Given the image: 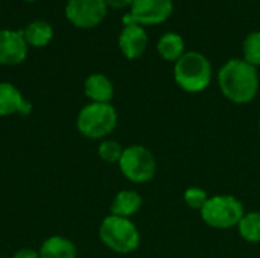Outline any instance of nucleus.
I'll use <instances>...</instances> for the list:
<instances>
[{"label":"nucleus","instance_id":"nucleus-7","mask_svg":"<svg viewBox=\"0 0 260 258\" xmlns=\"http://www.w3.org/2000/svg\"><path fill=\"white\" fill-rule=\"evenodd\" d=\"M108 12L105 0H67L64 15L78 29H93L99 26Z\"/></svg>","mask_w":260,"mask_h":258},{"label":"nucleus","instance_id":"nucleus-11","mask_svg":"<svg viewBox=\"0 0 260 258\" xmlns=\"http://www.w3.org/2000/svg\"><path fill=\"white\" fill-rule=\"evenodd\" d=\"M32 111V103L11 82H0V117L27 116Z\"/></svg>","mask_w":260,"mask_h":258},{"label":"nucleus","instance_id":"nucleus-14","mask_svg":"<svg viewBox=\"0 0 260 258\" xmlns=\"http://www.w3.org/2000/svg\"><path fill=\"white\" fill-rule=\"evenodd\" d=\"M38 254L40 258H76L78 249L70 239L64 236H50L41 243Z\"/></svg>","mask_w":260,"mask_h":258},{"label":"nucleus","instance_id":"nucleus-19","mask_svg":"<svg viewBox=\"0 0 260 258\" xmlns=\"http://www.w3.org/2000/svg\"><path fill=\"white\" fill-rule=\"evenodd\" d=\"M123 149L125 148L119 141L111 140V138H105V140H101V143L98 146V155L105 163L117 164L122 154H123Z\"/></svg>","mask_w":260,"mask_h":258},{"label":"nucleus","instance_id":"nucleus-13","mask_svg":"<svg viewBox=\"0 0 260 258\" xmlns=\"http://www.w3.org/2000/svg\"><path fill=\"white\" fill-rule=\"evenodd\" d=\"M142 204H143V199L139 192H136L133 189H125V190H120L114 196V199L111 202L110 214L131 219L134 214H137L140 211Z\"/></svg>","mask_w":260,"mask_h":258},{"label":"nucleus","instance_id":"nucleus-5","mask_svg":"<svg viewBox=\"0 0 260 258\" xmlns=\"http://www.w3.org/2000/svg\"><path fill=\"white\" fill-rule=\"evenodd\" d=\"M200 214L206 225L215 230H230L238 227L245 214V208L236 196L215 195L209 198Z\"/></svg>","mask_w":260,"mask_h":258},{"label":"nucleus","instance_id":"nucleus-23","mask_svg":"<svg viewBox=\"0 0 260 258\" xmlns=\"http://www.w3.org/2000/svg\"><path fill=\"white\" fill-rule=\"evenodd\" d=\"M24 2H27V3H34V2H37V0H24Z\"/></svg>","mask_w":260,"mask_h":258},{"label":"nucleus","instance_id":"nucleus-22","mask_svg":"<svg viewBox=\"0 0 260 258\" xmlns=\"http://www.w3.org/2000/svg\"><path fill=\"white\" fill-rule=\"evenodd\" d=\"M11 258H40L38 251L30 249V248H23L20 251H17Z\"/></svg>","mask_w":260,"mask_h":258},{"label":"nucleus","instance_id":"nucleus-9","mask_svg":"<svg viewBox=\"0 0 260 258\" xmlns=\"http://www.w3.org/2000/svg\"><path fill=\"white\" fill-rule=\"evenodd\" d=\"M29 46L23 36V30L0 29V65H20L27 56Z\"/></svg>","mask_w":260,"mask_h":258},{"label":"nucleus","instance_id":"nucleus-18","mask_svg":"<svg viewBox=\"0 0 260 258\" xmlns=\"http://www.w3.org/2000/svg\"><path fill=\"white\" fill-rule=\"evenodd\" d=\"M242 55L244 61L254 65L256 68L260 65V30L250 32L242 43Z\"/></svg>","mask_w":260,"mask_h":258},{"label":"nucleus","instance_id":"nucleus-16","mask_svg":"<svg viewBox=\"0 0 260 258\" xmlns=\"http://www.w3.org/2000/svg\"><path fill=\"white\" fill-rule=\"evenodd\" d=\"M23 36L29 47L43 49L53 38V27L44 20H34L23 29Z\"/></svg>","mask_w":260,"mask_h":258},{"label":"nucleus","instance_id":"nucleus-24","mask_svg":"<svg viewBox=\"0 0 260 258\" xmlns=\"http://www.w3.org/2000/svg\"><path fill=\"white\" fill-rule=\"evenodd\" d=\"M259 131H260V120H259Z\"/></svg>","mask_w":260,"mask_h":258},{"label":"nucleus","instance_id":"nucleus-8","mask_svg":"<svg viewBox=\"0 0 260 258\" xmlns=\"http://www.w3.org/2000/svg\"><path fill=\"white\" fill-rule=\"evenodd\" d=\"M174 12L172 0H134L129 15L136 24L157 26L165 23Z\"/></svg>","mask_w":260,"mask_h":258},{"label":"nucleus","instance_id":"nucleus-17","mask_svg":"<svg viewBox=\"0 0 260 258\" xmlns=\"http://www.w3.org/2000/svg\"><path fill=\"white\" fill-rule=\"evenodd\" d=\"M239 236L248 243H260V211H248L238 224Z\"/></svg>","mask_w":260,"mask_h":258},{"label":"nucleus","instance_id":"nucleus-25","mask_svg":"<svg viewBox=\"0 0 260 258\" xmlns=\"http://www.w3.org/2000/svg\"><path fill=\"white\" fill-rule=\"evenodd\" d=\"M0 258H5V257H0Z\"/></svg>","mask_w":260,"mask_h":258},{"label":"nucleus","instance_id":"nucleus-4","mask_svg":"<svg viewBox=\"0 0 260 258\" xmlns=\"http://www.w3.org/2000/svg\"><path fill=\"white\" fill-rule=\"evenodd\" d=\"M99 239L116 254H131L140 245V233L131 219L108 214L99 225Z\"/></svg>","mask_w":260,"mask_h":258},{"label":"nucleus","instance_id":"nucleus-15","mask_svg":"<svg viewBox=\"0 0 260 258\" xmlns=\"http://www.w3.org/2000/svg\"><path fill=\"white\" fill-rule=\"evenodd\" d=\"M158 55L168 62H177L186 53V43L177 32H166L157 41Z\"/></svg>","mask_w":260,"mask_h":258},{"label":"nucleus","instance_id":"nucleus-21","mask_svg":"<svg viewBox=\"0 0 260 258\" xmlns=\"http://www.w3.org/2000/svg\"><path fill=\"white\" fill-rule=\"evenodd\" d=\"M134 0H105L108 8L113 9H125V8H131Z\"/></svg>","mask_w":260,"mask_h":258},{"label":"nucleus","instance_id":"nucleus-2","mask_svg":"<svg viewBox=\"0 0 260 258\" xmlns=\"http://www.w3.org/2000/svg\"><path fill=\"white\" fill-rule=\"evenodd\" d=\"M174 79L186 93H201L213 79V67L206 55L197 50L186 52L174 67Z\"/></svg>","mask_w":260,"mask_h":258},{"label":"nucleus","instance_id":"nucleus-20","mask_svg":"<svg viewBox=\"0 0 260 258\" xmlns=\"http://www.w3.org/2000/svg\"><path fill=\"white\" fill-rule=\"evenodd\" d=\"M209 198L210 196L207 195V192L201 187H189L183 193L184 204L190 210H195V211H201L203 207L206 205V202L209 201Z\"/></svg>","mask_w":260,"mask_h":258},{"label":"nucleus","instance_id":"nucleus-26","mask_svg":"<svg viewBox=\"0 0 260 258\" xmlns=\"http://www.w3.org/2000/svg\"><path fill=\"white\" fill-rule=\"evenodd\" d=\"M0 2H2V0H0Z\"/></svg>","mask_w":260,"mask_h":258},{"label":"nucleus","instance_id":"nucleus-1","mask_svg":"<svg viewBox=\"0 0 260 258\" xmlns=\"http://www.w3.org/2000/svg\"><path fill=\"white\" fill-rule=\"evenodd\" d=\"M216 81L222 96L236 105L253 102L259 93V71L242 58H233L224 62Z\"/></svg>","mask_w":260,"mask_h":258},{"label":"nucleus","instance_id":"nucleus-3","mask_svg":"<svg viewBox=\"0 0 260 258\" xmlns=\"http://www.w3.org/2000/svg\"><path fill=\"white\" fill-rule=\"evenodd\" d=\"M119 116L111 103L90 102L84 105L76 117L79 134L90 140H105L117 126Z\"/></svg>","mask_w":260,"mask_h":258},{"label":"nucleus","instance_id":"nucleus-6","mask_svg":"<svg viewBox=\"0 0 260 258\" xmlns=\"http://www.w3.org/2000/svg\"><path fill=\"white\" fill-rule=\"evenodd\" d=\"M117 166L120 173L134 184L149 182L157 173V160L154 154L142 144L125 148Z\"/></svg>","mask_w":260,"mask_h":258},{"label":"nucleus","instance_id":"nucleus-10","mask_svg":"<svg viewBox=\"0 0 260 258\" xmlns=\"http://www.w3.org/2000/svg\"><path fill=\"white\" fill-rule=\"evenodd\" d=\"M148 33L143 26L140 24H126L122 27L119 33V50L126 59H137L140 58L146 47H148Z\"/></svg>","mask_w":260,"mask_h":258},{"label":"nucleus","instance_id":"nucleus-12","mask_svg":"<svg viewBox=\"0 0 260 258\" xmlns=\"http://www.w3.org/2000/svg\"><path fill=\"white\" fill-rule=\"evenodd\" d=\"M84 94L90 102L111 103L114 97V85L107 75L93 73L84 81Z\"/></svg>","mask_w":260,"mask_h":258}]
</instances>
